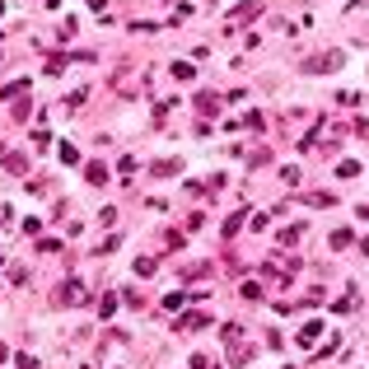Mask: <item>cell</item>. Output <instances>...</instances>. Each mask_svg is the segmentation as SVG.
Listing matches in <instances>:
<instances>
[{
	"label": "cell",
	"instance_id": "7a4b0ae2",
	"mask_svg": "<svg viewBox=\"0 0 369 369\" xmlns=\"http://www.w3.org/2000/svg\"><path fill=\"white\" fill-rule=\"evenodd\" d=\"M360 5H369V0H355V10H360Z\"/></svg>",
	"mask_w": 369,
	"mask_h": 369
},
{
	"label": "cell",
	"instance_id": "6da1fadb",
	"mask_svg": "<svg viewBox=\"0 0 369 369\" xmlns=\"http://www.w3.org/2000/svg\"><path fill=\"white\" fill-rule=\"evenodd\" d=\"M318 337H322V327H318V322H309V327H304V332H299V346H314Z\"/></svg>",
	"mask_w": 369,
	"mask_h": 369
}]
</instances>
